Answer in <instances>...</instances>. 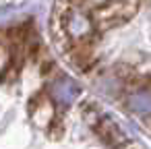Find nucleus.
I'll return each mask as SVG.
<instances>
[{"label":"nucleus","instance_id":"1","mask_svg":"<svg viewBox=\"0 0 151 149\" xmlns=\"http://www.w3.org/2000/svg\"><path fill=\"white\" fill-rule=\"evenodd\" d=\"M0 149H141L31 25L0 29Z\"/></svg>","mask_w":151,"mask_h":149}]
</instances>
